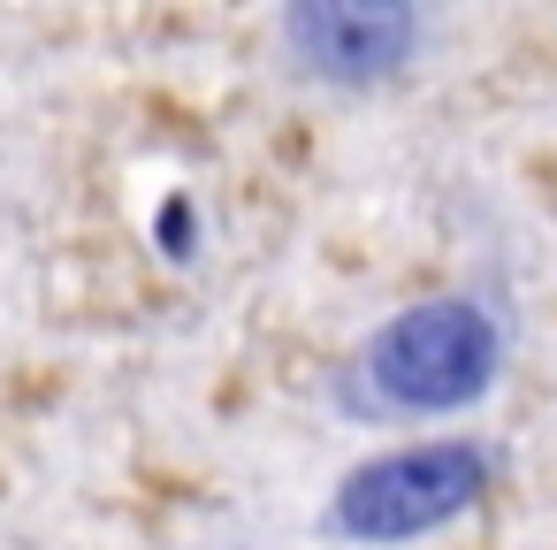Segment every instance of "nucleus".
<instances>
[{
	"instance_id": "f257e3e1",
	"label": "nucleus",
	"mask_w": 557,
	"mask_h": 550,
	"mask_svg": "<svg viewBox=\"0 0 557 550\" xmlns=\"http://www.w3.org/2000/svg\"><path fill=\"white\" fill-rule=\"evenodd\" d=\"M504 314L473 291H435L397 306L344 367V405L367 420H450L504 382Z\"/></svg>"
},
{
	"instance_id": "f03ea898",
	"label": "nucleus",
	"mask_w": 557,
	"mask_h": 550,
	"mask_svg": "<svg viewBox=\"0 0 557 550\" xmlns=\"http://www.w3.org/2000/svg\"><path fill=\"white\" fill-rule=\"evenodd\" d=\"M488 489H496V451L488 443H473V436H420V443L359 459L329 489L321 527L336 542H351V550H405V542H428V535L458 527Z\"/></svg>"
},
{
	"instance_id": "7ed1b4c3",
	"label": "nucleus",
	"mask_w": 557,
	"mask_h": 550,
	"mask_svg": "<svg viewBox=\"0 0 557 550\" xmlns=\"http://www.w3.org/2000/svg\"><path fill=\"white\" fill-rule=\"evenodd\" d=\"M428 16L405 0H290L283 9V54L306 85L329 93H374L420 62Z\"/></svg>"
},
{
	"instance_id": "20e7f679",
	"label": "nucleus",
	"mask_w": 557,
	"mask_h": 550,
	"mask_svg": "<svg viewBox=\"0 0 557 550\" xmlns=\"http://www.w3.org/2000/svg\"><path fill=\"white\" fill-rule=\"evenodd\" d=\"M153 245H161V260H191V253H199V207H191V192H169V199H161Z\"/></svg>"
}]
</instances>
